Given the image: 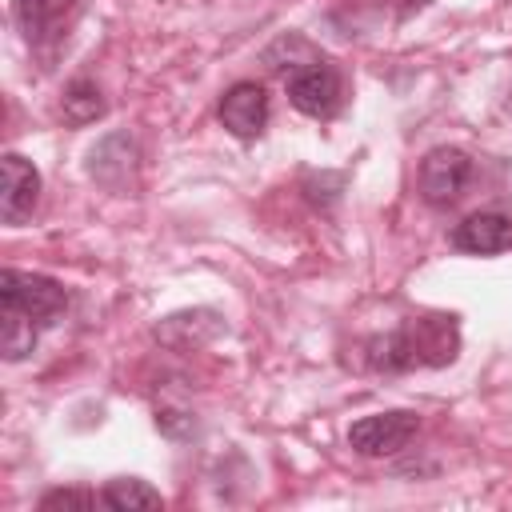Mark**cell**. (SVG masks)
Masks as SVG:
<instances>
[{
    "label": "cell",
    "mask_w": 512,
    "mask_h": 512,
    "mask_svg": "<svg viewBox=\"0 0 512 512\" xmlns=\"http://www.w3.org/2000/svg\"><path fill=\"white\" fill-rule=\"evenodd\" d=\"M460 356V324L456 316H412L384 336L364 344V360L372 372H412V368H444Z\"/></svg>",
    "instance_id": "6da1fadb"
},
{
    "label": "cell",
    "mask_w": 512,
    "mask_h": 512,
    "mask_svg": "<svg viewBox=\"0 0 512 512\" xmlns=\"http://www.w3.org/2000/svg\"><path fill=\"white\" fill-rule=\"evenodd\" d=\"M0 308L28 316L36 328H52L68 312V288L44 272L4 268L0 272Z\"/></svg>",
    "instance_id": "7a4b0ae2"
},
{
    "label": "cell",
    "mask_w": 512,
    "mask_h": 512,
    "mask_svg": "<svg viewBox=\"0 0 512 512\" xmlns=\"http://www.w3.org/2000/svg\"><path fill=\"white\" fill-rule=\"evenodd\" d=\"M288 100L296 112L312 116V120H332L344 104V80L328 60H304L284 76Z\"/></svg>",
    "instance_id": "3957f363"
},
{
    "label": "cell",
    "mask_w": 512,
    "mask_h": 512,
    "mask_svg": "<svg viewBox=\"0 0 512 512\" xmlns=\"http://www.w3.org/2000/svg\"><path fill=\"white\" fill-rule=\"evenodd\" d=\"M468 180H472V156L456 144H440V148L424 152V160L416 168V188H420L424 204H432V208L456 204L464 196Z\"/></svg>",
    "instance_id": "277c9868"
},
{
    "label": "cell",
    "mask_w": 512,
    "mask_h": 512,
    "mask_svg": "<svg viewBox=\"0 0 512 512\" xmlns=\"http://www.w3.org/2000/svg\"><path fill=\"white\" fill-rule=\"evenodd\" d=\"M420 432V412H408V408H392V412H372V416H360L352 428H348V444L352 452L368 456V460H380V456H396L404 452Z\"/></svg>",
    "instance_id": "5b68a950"
},
{
    "label": "cell",
    "mask_w": 512,
    "mask_h": 512,
    "mask_svg": "<svg viewBox=\"0 0 512 512\" xmlns=\"http://www.w3.org/2000/svg\"><path fill=\"white\" fill-rule=\"evenodd\" d=\"M84 0H12V24L32 48H52L80 20Z\"/></svg>",
    "instance_id": "8992f818"
},
{
    "label": "cell",
    "mask_w": 512,
    "mask_h": 512,
    "mask_svg": "<svg viewBox=\"0 0 512 512\" xmlns=\"http://www.w3.org/2000/svg\"><path fill=\"white\" fill-rule=\"evenodd\" d=\"M268 92L264 84L256 80H236L220 92V104H216V116L224 124L228 136L236 140H256L264 128H268Z\"/></svg>",
    "instance_id": "52a82bcc"
},
{
    "label": "cell",
    "mask_w": 512,
    "mask_h": 512,
    "mask_svg": "<svg viewBox=\"0 0 512 512\" xmlns=\"http://www.w3.org/2000/svg\"><path fill=\"white\" fill-rule=\"evenodd\" d=\"M0 172H4V192H0V216L4 224H24L36 204H40V172L32 160H24L20 152H4L0 156Z\"/></svg>",
    "instance_id": "ba28073f"
},
{
    "label": "cell",
    "mask_w": 512,
    "mask_h": 512,
    "mask_svg": "<svg viewBox=\"0 0 512 512\" xmlns=\"http://www.w3.org/2000/svg\"><path fill=\"white\" fill-rule=\"evenodd\" d=\"M452 248L468 256H496L512 248V216L504 212H468L452 228Z\"/></svg>",
    "instance_id": "9c48e42d"
},
{
    "label": "cell",
    "mask_w": 512,
    "mask_h": 512,
    "mask_svg": "<svg viewBox=\"0 0 512 512\" xmlns=\"http://www.w3.org/2000/svg\"><path fill=\"white\" fill-rule=\"evenodd\" d=\"M104 92L96 88V80H88V76H76L68 88H64V100H60V116H64V124H72V128H84V124H96L100 116H104Z\"/></svg>",
    "instance_id": "30bf717a"
},
{
    "label": "cell",
    "mask_w": 512,
    "mask_h": 512,
    "mask_svg": "<svg viewBox=\"0 0 512 512\" xmlns=\"http://www.w3.org/2000/svg\"><path fill=\"white\" fill-rule=\"evenodd\" d=\"M100 504L116 512H140V508H164V496L140 476H116L100 488Z\"/></svg>",
    "instance_id": "8fae6325"
},
{
    "label": "cell",
    "mask_w": 512,
    "mask_h": 512,
    "mask_svg": "<svg viewBox=\"0 0 512 512\" xmlns=\"http://www.w3.org/2000/svg\"><path fill=\"white\" fill-rule=\"evenodd\" d=\"M36 336H40V328H36L28 316H20V312H12V308H0V352H4L8 364L32 356Z\"/></svg>",
    "instance_id": "7c38bea8"
},
{
    "label": "cell",
    "mask_w": 512,
    "mask_h": 512,
    "mask_svg": "<svg viewBox=\"0 0 512 512\" xmlns=\"http://www.w3.org/2000/svg\"><path fill=\"white\" fill-rule=\"evenodd\" d=\"M92 504H100V492H88V488H52V492L40 496L44 512H52V508H80L84 512Z\"/></svg>",
    "instance_id": "4fadbf2b"
},
{
    "label": "cell",
    "mask_w": 512,
    "mask_h": 512,
    "mask_svg": "<svg viewBox=\"0 0 512 512\" xmlns=\"http://www.w3.org/2000/svg\"><path fill=\"white\" fill-rule=\"evenodd\" d=\"M432 0H392V8L400 12V16H408V12H420V8H428Z\"/></svg>",
    "instance_id": "5bb4252c"
}]
</instances>
